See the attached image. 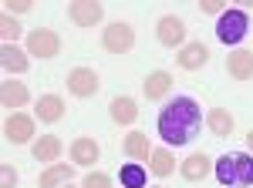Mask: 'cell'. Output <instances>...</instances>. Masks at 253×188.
Segmentation results:
<instances>
[{"instance_id": "obj_1", "label": "cell", "mask_w": 253, "mask_h": 188, "mask_svg": "<svg viewBox=\"0 0 253 188\" xmlns=\"http://www.w3.org/2000/svg\"><path fill=\"white\" fill-rule=\"evenodd\" d=\"M199 121H203V114H199V104H196L193 97H186V94H179V97H172L162 111H159V138L166 141V145H172V148H179V145H186L189 138H193L196 131H199Z\"/></svg>"}, {"instance_id": "obj_2", "label": "cell", "mask_w": 253, "mask_h": 188, "mask_svg": "<svg viewBox=\"0 0 253 188\" xmlns=\"http://www.w3.org/2000/svg\"><path fill=\"white\" fill-rule=\"evenodd\" d=\"M216 178L223 188H250L253 185V155L247 151H230L213 165Z\"/></svg>"}, {"instance_id": "obj_3", "label": "cell", "mask_w": 253, "mask_h": 188, "mask_svg": "<svg viewBox=\"0 0 253 188\" xmlns=\"http://www.w3.org/2000/svg\"><path fill=\"white\" fill-rule=\"evenodd\" d=\"M250 31V17L243 10H223L219 20H216V37L223 44H240Z\"/></svg>"}, {"instance_id": "obj_4", "label": "cell", "mask_w": 253, "mask_h": 188, "mask_svg": "<svg viewBox=\"0 0 253 188\" xmlns=\"http://www.w3.org/2000/svg\"><path fill=\"white\" fill-rule=\"evenodd\" d=\"M101 44H105L108 54H128V51L135 47V31H132L125 20H115V24H108V27L101 31Z\"/></svg>"}, {"instance_id": "obj_5", "label": "cell", "mask_w": 253, "mask_h": 188, "mask_svg": "<svg viewBox=\"0 0 253 188\" xmlns=\"http://www.w3.org/2000/svg\"><path fill=\"white\" fill-rule=\"evenodd\" d=\"M61 51V37L54 31H47V27H38V31H31L27 34V54L38 57V61H51V57H58Z\"/></svg>"}, {"instance_id": "obj_6", "label": "cell", "mask_w": 253, "mask_h": 188, "mask_svg": "<svg viewBox=\"0 0 253 188\" xmlns=\"http://www.w3.org/2000/svg\"><path fill=\"white\" fill-rule=\"evenodd\" d=\"M68 17H71V24H78V27H95L105 17V7L95 3V0H75L68 7Z\"/></svg>"}, {"instance_id": "obj_7", "label": "cell", "mask_w": 253, "mask_h": 188, "mask_svg": "<svg viewBox=\"0 0 253 188\" xmlns=\"http://www.w3.org/2000/svg\"><path fill=\"white\" fill-rule=\"evenodd\" d=\"M98 74L91 67H75L71 74H68V91L75 94V97H95L98 94Z\"/></svg>"}, {"instance_id": "obj_8", "label": "cell", "mask_w": 253, "mask_h": 188, "mask_svg": "<svg viewBox=\"0 0 253 188\" xmlns=\"http://www.w3.org/2000/svg\"><path fill=\"white\" fill-rule=\"evenodd\" d=\"M3 138L7 141H14V145H24V141H31L34 138V118L31 114H10L7 121H3Z\"/></svg>"}, {"instance_id": "obj_9", "label": "cell", "mask_w": 253, "mask_h": 188, "mask_svg": "<svg viewBox=\"0 0 253 188\" xmlns=\"http://www.w3.org/2000/svg\"><path fill=\"white\" fill-rule=\"evenodd\" d=\"M159 44H166V47H182V40H186V24L172 14H166V17L159 20Z\"/></svg>"}, {"instance_id": "obj_10", "label": "cell", "mask_w": 253, "mask_h": 188, "mask_svg": "<svg viewBox=\"0 0 253 188\" xmlns=\"http://www.w3.org/2000/svg\"><path fill=\"white\" fill-rule=\"evenodd\" d=\"M175 61H179V67H182V71H199V67L210 61V47H206V44H199V40H193V44H182Z\"/></svg>"}, {"instance_id": "obj_11", "label": "cell", "mask_w": 253, "mask_h": 188, "mask_svg": "<svg viewBox=\"0 0 253 188\" xmlns=\"http://www.w3.org/2000/svg\"><path fill=\"white\" fill-rule=\"evenodd\" d=\"M27 101H31V91H27V84H20V81H10V77L0 84V104H3L7 111H10V108H24Z\"/></svg>"}, {"instance_id": "obj_12", "label": "cell", "mask_w": 253, "mask_h": 188, "mask_svg": "<svg viewBox=\"0 0 253 188\" xmlns=\"http://www.w3.org/2000/svg\"><path fill=\"white\" fill-rule=\"evenodd\" d=\"M226 74L233 81H253V51H233L226 57Z\"/></svg>"}, {"instance_id": "obj_13", "label": "cell", "mask_w": 253, "mask_h": 188, "mask_svg": "<svg viewBox=\"0 0 253 188\" xmlns=\"http://www.w3.org/2000/svg\"><path fill=\"white\" fill-rule=\"evenodd\" d=\"M179 171H182V178H186V182H203V178L213 171V161H210V155L196 151V155H189V158L179 165Z\"/></svg>"}, {"instance_id": "obj_14", "label": "cell", "mask_w": 253, "mask_h": 188, "mask_svg": "<svg viewBox=\"0 0 253 188\" xmlns=\"http://www.w3.org/2000/svg\"><path fill=\"white\" fill-rule=\"evenodd\" d=\"M142 91H145V101H162L166 94L172 91V74L169 71H152V74L145 77Z\"/></svg>"}, {"instance_id": "obj_15", "label": "cell", "mask_w": 253, "mask_h": 188, "mask_svg": "<svg viewBox=\"0 0 253 188\" xmlns=\"http://www.w3.org/2000/svg\"><path fill=\"white\" fill-rule=\"evenodd\" d=\"M108 111H112V121H115V125H132V121L138 118V104H135V97L118 94V97H112Z\"/></svg>"}, {"instance_id": "obj_16", "label": "cell", "mask_w": 253, "mask_h": 188, "mask_svg": "<svg viewBox=\"0 0 253 188\" xmlns=\"http://www.w3.org/2000/svg\"><path fill=\"white\" fill-rule=\"evenodd\" d=\"M0 64H3L7 74H24V71L31 67V57H27V51H20V47H14V44H3Z\"/></svg>"}, {"instance_id": "obj_17", "label": "cell", "mask_w": 253, "mask_h": 188, "mask_svg": "<svg viewBox=\"0 0 253 188\" xmlns=\"http://www.w3.org/2000/svg\"><path fill=\"white\" fill-rule=\"evenodd\" d=\"M98 155H101V151H98L95 138H75V141H71V161H75V165H95Z\"/></svg>"}, {"instance_id": "obj_18", "label": "cell", "mask_w": 253, "mask_h": 188, "mask_svg": "<svg viewBox=\"0 0 253 188\" xmlns=\"http://www.w3.org/2000/svg\"><path fill=\"white\" fill-rule=\"evenodd\" d=\"M58 155H61V138L58 134H44V138L34 141V161L51 165V161H58Z\"/></svg>"}, {"instance_id": "obj_19", "label": "cell", "mask_w": 253, "mask_h": 188, "mask_svg": "<svg viewBox=\"0 0 253 188\" xmlns=\"http://www.w3.org/2000/svg\"><path fill=\"white\" fill-rule=\"evenodd\" d=\"M125 155L132 158V161H149L152 158V145H149V138L142 131H128L125 134Z\"/></svg>"}, {"instance_id": "obj_20", "label": "cell", "mask_w": 253, "mask_h": 188, "mask_svg": "<svg viewBox=\"0 0 253 188\" xmlns=\"http://www.w3.org/2000/svg\"><path fill=\"white\" fill-rule=\"evenodd\" d=\"M64 118V101H61L58 94H44L38 97V121H47V125H54Z\"/></svg>"}, {"instance_id": "obj_21", "label": "cell", "mask_w": 253, "mask_h": 188, "mask_svg": "<svg viewBox=\"0 0 253 188\" xmlns=\"http://www.w3.org/2000/svg\"><path fill=\"white\" fill-rule=\"evenodd\" d=\"M75 178V165H51L41 175V188H64Z\"/></svg>"}, {"instance_id": "obj_22", "label": "cell", "mask_w": 253, "mask_h": 188, "mask_svg": "<svg viewBox=\"0 0 253 188\" xmlns=\"http://www.w3.org/2000/svg\"><path fill=\"white\" fill-rule=\"evenodd\" d=\"M206 125H210V131H213V134L230 138V134H233V114L226 111V108H213V111L206 114Z\"/></svg>"}, {"instance_id": "obj_23", "label": "cell", "mask_w": 253, "mask_h": 188, "mask_svg": "<svg viewBox=\"0 0 253 188\" xmlns=\"http://www.w3.org/2000/svg\"><path fill=\"white\" fill-rule=\"evenodd\" d=\"M172 168H175L172 151H166V148L152 151V158H149V171H152L156 178H166V175H172Z\"/></svg>"}, {"instance_id": "obj_24", "label": "cell", "mask_w": 253, "mask_h": 188, "mask_svg": "<svg viewBox=\"0 0 253 188\" xmlns=\"http://www.w3.org/2000/svg\"><path fill=\"white\" fill-rule=\"evenodd\" d=\"M118 182L125 188H145V165H125L118 171Z\"/></svg>"}, {"instance_id": "obj_25", "label": "cell", "mask_w": 253, "mask_h": 188, "mask_svg": "<svg viewBox=\"0 0 253 188\" xmlns=\"http://www.w3.org/2000/svg\"><path fill=\"white\" fill-rule=\"evenodd\" d=\"M0 34H3V40H7V44H10V40H14V37L20 34V24H17L14 17H10L7 10H3V17H0Z\"/></svg>"}, {"instance_id": "obj_26", "label": "cell", "mask_w": 253, "mask_h": 188, "mask_svg": "<svg viewBox=\"0 0 253 188\" xmlns=\"http://www.w3.org/2000/svg\"><path fill=\"white\" fill-rule=\"evenodd\" d=\"M81 188H112V178H108L105 171H88L84 182H81Z\"/></svg>"}, {"instance_id": "obj_27", "label": "cell", "mask_w": 253, "mask_h": 188, "mask_svg": "<svg viewBox=\"0 0 253 188\" xmlns=\"http://www.w3.org/2000/svg\"><path fill=\"white\" fill-rule=\"evenodd\" d=\"M17 185V171L10 165H0V188H14Z\"/></svg>"}, {"instance_id": "obj_28", "label": "cell", "mask_w": 253, "mask_h": 188, "mask_svg": "<svg viewBox=\"0 0 253 188\" xmlns=\"http://www.w3.org/2000/svg\"><path fill=\"white\" fill-rule=\"evenodd\" d=\"M31 10V0H7V14H24Z\"/></svg>"}, {"instance_id": "obj_29", "label": "cell", "mask_w": 253, "mask_h": 188, "mask_svg": "<svg viewBox=\"0 0 253 188\" xmlns=\"http://www.w3.org/2000/svg\"><path fill=\"white\" fill-rule=\"evenodd\" d=\"M219 10H223L219 0H203V14H219Z\"/></svg>"}, {"instance_id": "obj_30", "label": "cell", "mask_w": 253, "mask_h": 188, "mask_svg": "<svg viewBox=\"0 0 253 188\" xmlns=\"http://www.w3.org/2000/svg\"><path fill=\"white\" fill-rule=\"evenodd\" d=\"M247 141H250V148H253V131H250V134H247Z\"/></svg>"}, {"instance_id": "obj_31", "label": "cell", "mask_w": 253, "mask_h": 188, "mask_svg": "<svg viewBox=\"0 0 253 188\" xmlns=\"http://www.w3.org/2000/svg\"><path fill=\"white\" fill-rule=\"evenodd\" d=\"M64 188H75V185H64Z\"/></svg>"}, {"instance_id": "obj_32", "label": "cell", "mask_w": 253, "mask_h": 188, "mask_svg": "<svg viewBox=\"0 0 253 188\" xmlns=\"http://www.w3.org/2000/svg\"><path fill=\"white\" fill-rule=\"evenodd\" d=\"M156 188H162V185H156Z\"/></svg>"}]
</instances>
